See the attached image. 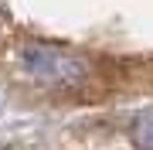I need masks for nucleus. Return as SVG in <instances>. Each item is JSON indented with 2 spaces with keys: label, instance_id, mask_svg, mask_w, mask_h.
Wrapping results in <instances>:
<instances>
[{
  "label": "nucleus",
  "instance_id": "f03ea898",
  "mask_svg": "<svg viewBox=\"0 0 153 150\" xmlns=\"http://www.w3.org/2000/svg\"><path fill=\"white\" fill-rule=\"evenodd\" d=\"M133 140H136V147L153 150V113H150V116H143V119L136 123V130H133Z\"/></svg>",
  "mask_w": 153,
  "mask_h": 150
},
{
  "label": "nucleus",
  "instance_id": "f257e3e1",
  "mask_svg": "<svg viewBox=\"0 0 153 150\" xmlns=\"http://www.w3.org/2000/svg\"><path fill=\"white\" fill-rule=\"evenodd\" d=\"M21 72L31 75L34 82H48V85H75L88 75V65L78 55L65 51L61 45H44V41H31L21 48Z\"/></svg>",
  "mask_w": 153,
  "mask_h": 150
}]
</instances>
